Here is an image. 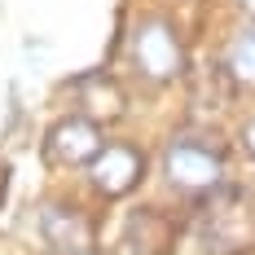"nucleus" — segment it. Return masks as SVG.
Returning <instances> with one entry per match:
<instances>
[{
    "instance_id": "f257e3e1",
    "label": "nucleus",
    "mask_w": 255,
    "mask_h": 255,
    "mask_svg": "<svg viewBox=\"0 0 255 255\" xmlns=\"http://www.w3.org/2000/svg\"><path fill=\"white\" fill-rule=\"evenodd\" d=\"M203 242L220 255L255 251V198L242 185H220L203 207Z\"/></svg>"
},
{
    "instance_id": "f03ea898",
    "label": "nucleus",
    "mask_w": 255,
    "mask_h": 255,
    "mask_svg": "<svg viewBox=\"0 0 255 255\" xmlns=\"http://www.w3.org/2000/svg\"><path fill=\"white\" fill-rule=\"evenodd\" d=\"M163 172L185 194H216L225 185V158L207 145H198V141H189V136H180L163 154Z\"/></svg>"
},
{
    "instance_id": "7ed1b4c3",
    "label": "nucleus",
    "mask_w": 255,
    "mask_h": 255,
    "mask_svg": "<svg viewBox=\"0 0 255 255\" xmlns=\"http://www.w3.org/2000/svg\"><path fill=\"white\" fill-rule=\"evenodd\" d=\"M132 57H136V66L150 79H158V84L185 75V49H180L172 22H163V18L136 26V35H132Z\"/></svg>"
},
{
    "instance_id": "20e7f679",
    "label": "nucleus",
    "mask_w": 255,
    "mask_h": 255,
    "mask_svg": "<svg viewBox=\"0 0 255 255\" xmlns=\"http://www.w3.org/2000/svg\"><path fill=\"white\" fill-rule=\"evenodd\" d=\"M102 132L93 119H84V115H71V119H57L49 128V136H44V154H49V163L57 167H79V163H97V154H102Z\"/></svg>"
},
{
    "instance_id": "39448f33",
    "label": "nucleus",
    "mask_w": 255,
    "mask_h": 255,
    "mask_svg": "<svg viewBox=\"0 0 255 255\" xmlns=\"http://www.w3.org/2000/svg\"><path fill=\"white\" fill-rule=\"evenodd\" d=\"M88 176H93V185L106 198H124L128 189H136V180L145 176V158L132 145H106L97 154V163L88 167Z\"/></svg>"
},
{
    "instance_id": "423d86ee",
    "label": "nucleus",
    "mask_w": 255,
    "mask_h": 255,
    "mask_svg": "<svg viewBox=\"0 0 255 255\" xmlns=\"http://www.w3.org/2000/svg\"><path fill=\"white\" fill-rule=\"evenodd\" d=\"M40 229H44V242H49L53 251H62V255H84L93 247V225H88V216L75 211V207H44Z\"/></svg>"
},
{
    "instance_id": "0eeeda50",
    "label": "nucleus",
    "mask_w": 255,
    "mask_h": 255,
    "mask_svg": "<svg viewBox=\"0 0 255 255\" xmlns=\"http://www.w3.org/2000/svg\"><path fill=\"white\" fill-rule=\"evenodd\" d=\"M172 220L158 211V207H136L128 216V247L136 255H163L172 247Z\"/></svg>"
},
{
    "instance_id": "6e6552de",
    "label": "nucleus",
    "mask_w": 255,
    "mask_h": 255,
    "mask_svg": "<svg viewBox=\"0 0 255 255\" xmlns=\"http://www.w3.org/2000/svg\"><path fill=\"white\" fill-rule=\"evenodd\" d=\"M79 106L88 110V119H119L124 115V93H119L115 79L88 75L79 84Z\"/></svg>"
},
{
    "instance_id": "1a4fd4ad",
    "label": "nucleus",
    "mask_w": 255,
    "mask_h": 255,
    "mask_svg": "<svg viewBox=\"0 0 255 255\" xmlns=\"http://www.w3.org/2000/svg\"><path fill=\"white\" fill-rule=\"evenodd\" d=\"M225 102H229V75L220 66H203L194 75V106L198 110H220Z\"/></svg>"
},
{
    "instance_id": "9d476101",
    "label": "nucleus",
    "mask_w": 255,
    "mask_h": 255,
    "mask_svg": "<svg viewBox=\"0 0 255 255\" xmlns=\"http://www.w3.org/2000/svg\"><path fill=\"white\" fill-rule=\"evenodd\" d=\"M229 75L255 88V31H242L238 35V44L229 53Z\"/></svg>"
},
{
    "instance_id": "9b49d317",
    "label": "nucleus",
    "mask_w": 255,
    "mask_h": 255,
    "mask_svg": "<svg viewBox=\"0 0 255 255\" xmlns=\"http://www.w3.org/2000/svg\"><path fill=\"white\" fill-rule=\"evenodd\" d=\"M4 194H9V163L0 158V203H4Z\"/></svg>"
},
{
    "instance_id": "f8f14e48",
    "label": "nucleus",
    "mask_w": 255,
    "mask_h": 255,
    "mask_svg": "<svg viewBox=\"0 0 255 255\" xmlns=\"http://www.w3.org/2000/svg\"><path fill=\"white\" fill-rule=\"evenodd\" d=\"M247 145H251V154H255V124L247 128Z\"/></svg>"
},
{
    "instance_id": "ddd939ff",
    "label": "nucleus",
    "mask_w": 255,
    "mask_h": 255,
    "mask_svg": "<svg viewBox=\"0 0 255 255\" xmlns=\"http://www.w3.org/2000/svg\"><path fill=\"white\" fill-rule=\"evenodd\" d=\"M242 9H247V13H255V0H242Z\"/></svg>"
}]
</instances>
